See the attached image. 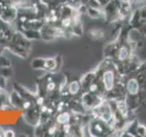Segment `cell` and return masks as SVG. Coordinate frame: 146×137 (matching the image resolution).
<instances>
[{
  "mask_svg": "<svg viewBox=\"0 0 146 137\" xmlns=\"http://www.w3.org/2000/svg\"><path fill=\"white\" fill-rule=\"evenodd\" d=\"M103 80H104V84L106 86L107 89H111L112 83H113V75L111 72H106L103 76Z\"/></svg>",
  "mask_w": 146,
  "mask_h": 137,
  "instance_id": "obj_1",
  "label": "cell"
},
{
  "mask_svg": "<svg viewBox=\"0 0 146 137\" xmlns=\"http://www.w3.org/2000/svg\"><path fill=\"white\" fill-rule=\"evenodd\" d=\"M68 121H70V115H68V113L67 112L60 113L58 116V122L59 123H61V124H66Z\"/></svg>",
  "mask_w": 146,
  "mask_h": 137,
  "instance_id": "obj_2",
  "label": "cell"
},
{
  "mask_svg": "<svg viewBox=\"0 0 146 137\" xmlns=\"http://www.w3.org/2000/svg\"><path fill=\"white\" fill-rule=\"evenodd\" d=\"M45 67L46 68H54L56 67V62H55L54 59H46L45 61Z\"/></svg>",
  "mask_w": 146,
  "mask_h": 137,
  "instance_id": "obj_3",
  "label": "cell"
},
{
  "mask_svg": "<svg viewBox=\"0 0 146 137\" xmlns=\"http://www.w3.org/2000/svg\"><path fill=\"white\" fill-rule=\"evenodd\" d=\"M137 88H138V85H137V82L135 80H131L129 83V89L131 93H135L137 91Z\"/></svg>",
  "mask_w": 146,
  "mask_h": 137,
  "instance_id": "obj_4",
  "label": "cell"
},
{
  "mask_svg": "<svg viewBox=\"0 0 146 137\" xmlns=\"http://www.w3.org/2000/svg\"><path fill=\"white\" fill-rule=\"evenodd\" d=\"M70 92L73 94L78 92V90H79V83H78L77 81L72 82V83L70 84Z\"/></svg>",
  "mask_w": 146,
  "mask_h": 137,
  "instance_id": "obj_5",
  "label": "cell"
},
{
  "mask_svg": "<svg viewBox=\"0 0 146 137\" xmlns=\"http://www.w3.org/2000/svg\"><path fill=\"white\" fill-rule=\"evenodd\" d=\"M71 25V19L70 17H66L62 20V26L64 27H68Z\"/></svg>",
  "mask_w": 146,
  "mask_h": 137,
  "instance_id": "obj_6",
  "label": "cell"
},
{
  "mask_svg": "<svg viewBox=\"0 0 146 137\" xmlns=\"http://www.w3.org/2000/svg\"><path fill=\"white\" fill-rule=\"evenodd\" d=\"M55 88H56V84H55V82H53V81L48 82V84H47V90L48 91H53L55 90Z\"/></svg>",
  "mask_w": 146,
  "mask_h": 137,
  "instance_id": "obj_7",
  "label": "cell"
},
{
  "mask_svg": "<svg viewBox=\"0 0 146 137\" xmlns=\"http://www.w3.org/2000/svg\"><path fill=\"white\" fill-rule=\"evenodd\" d=\"M36 104H38L39 106H42V105L44 104V99L42 97L38 98V100H36Z\"/></svg>",
  "mask_w": 146,
  "mask_h": 137,
  "instance_id": "obj_8",
  "label": "cell"
},
{
  "mask_svg": "<svg viewBox=\"0 0 146 137\" xmlns=\"http://www.w3.org/2000/svg\"><path fill=\"white\" fill-rule=\"evenodd\" d=\"M56 130H57V128L55 127V126H52V127L48 130V134H55V132H56Z\"/></svg>",
  "mask_w": 146,
  "mask_h": 137,
  "instance_id": "obj_9",
  "label": "cell"
},
{
  "mask_svg": "<svg viewBox=\"0 0 146 137\" xmlns=\"http://www.w3.org/2000/svg\"><path fill=\"white\" fill-rule=\"evenodd\" d=\"M30 106H31V102H25L24 104H23V107H24L25 109H29Z\"/></svg>",
  "mask_w": 146,
  "mask_h": 137,
  "instance_id": "obj_10",
  "label": "cell"
},
{
  "mask_svg": "<svg viewBox=\"0 0 146 137\" xmlns=\"http://www.w3.org/2000/svg\"><path fill=\"white\" fill-rule=\"evenodd\" d=\"M41 111H42V112H45L46 111H47V107L42 106V107H41Z\"/></svg>",
  "mask_w": 146,
  "mask_h": 137,
  "instance_id": "obj_11",
  "label": "cell"
}]
</instances>
